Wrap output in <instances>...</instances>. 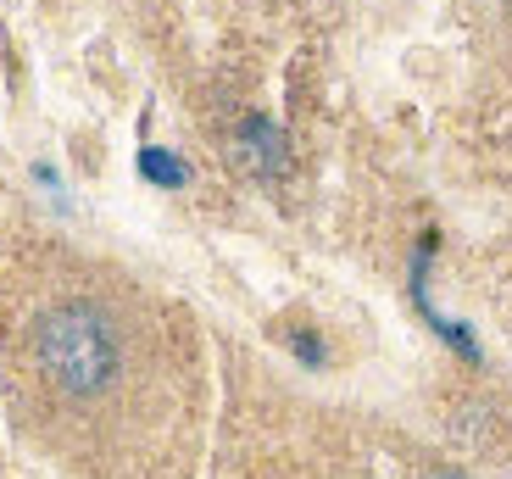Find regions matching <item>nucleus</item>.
Instances as JSON below:
<instances>
[{
  "mask_svg": "<svg viewBox=\"0 0 512 479\" xmlns=\"http://www.w3.org/2000/svg\"><path fill=\"white\" fill-rule=\"evenodd\" d=\"M39 357L67 390H101L117 368V340L90 307H62L39 335Z\"/></svg>",
  "mask_w": 512,
  "mask_h": 479,
  "instance_id": "1",
  "label": "nucleus"
},
{
  "mask_svg": "<svg viewBox=\"0 0 512 479\" xmlns=\"http://www.w3.org/2000/svg\"><path fill=\"white\" fill-rule=\"evenodd\" d=\"M140 168L151 173L156 184H179V179H184V168H179V162H173V156H162V151H156V145H151V151H140Z\"/></svg>",
  "mask_w": 512,
  "mask_h": 479,
  "instance_id": "2",
  "label": "nucleus"
}]
</instances>
